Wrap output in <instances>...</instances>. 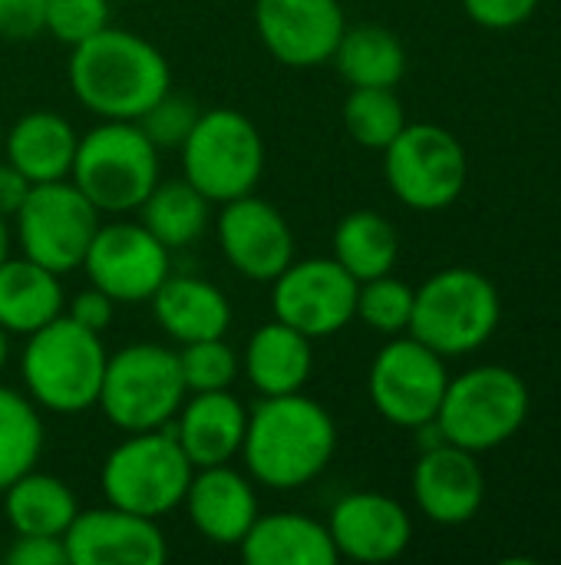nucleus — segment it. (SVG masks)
Returning <instances> with one entry per match:
<instances>
[{
	"instance_id": "f704fd0d",
	"label": "nucleus",
	"mask_w": 561,
	"mask_h": 565,
	"mask_svg": "<svg viewBox=\"0 0 561 565\" xmlns=\"http://www.w3.org/2000/svg\"><path fill=\"white\" fill-rule=\"evenodd\" d=\"M198 106H195V99H188V96H179V93H165V96H159L136 122H139V129L149 136V142L159 149V152H165V149H182V142L188 139V132H192V126L198 122Z\"/></svg>"
},
{
	"instance_id": "0eeeda50",
	"label": "nucleus",
	"mask_w": 561,
	"mask_h": 565,
	"mask_svg": "<svg viewBox=\"0 0 561 565\" xmlns=\"http://www.w3.org/2000/svg\"><path fill=\"white\" fill-rule=\"evenodd\" d=\"M188 397L179 354L165 344L139 341L109 354L96 407L126 434L169 427Z\"/></svg>"
},
{
	"instance_id": "dca6fc26",
	"label": "nucleus",
	"mask_w": 561,
	"mask_h": 565,
	"mask_svg": "<svg viewBox=\"0 0 561 565\" xmlns=\"http://www.w3.org/2000/svg\"><path fill=\"white\" fill-rule=\"evenodd\" d=\"M255 30L278 63L314 70L331 63L347 17L341 0H255Z\"/></svg>"
},
{
	"instance_id": "79ce46f5",
	"label": "nucleus",
	"mask_w": 561,
	"mask_h": 565,
	"mask_svg": "<svg viewBox=\"0 0 561 565\" xmlns=\"http://www.w3.org/2000/svg\"><path fill=\"white\" fill-rule=\"evenodd\" d=\"M10 258V228H7V218L0 215V262Z\"/></svg>"
},
{
	"instance_id": "2f4dec72",
	"label": "nucleus",
	"mask_w": 561,
	"mask_h": 565,
	"mask_svg": "<svg viewBox=\"0 0 561 565\" xmlns=\"http://www.w3.org/2000/svg\"><path fill=\"white\" fill-rule=\"evenodd\" d=\"M344 126L357 146L384 152L407 126V109L393 86H354L344 99Z\"/></svg>"
},
{
	"instance_id": "37998d69",
	"label": "nucleus",
	"mask_w": 561,
	"mask_h": 565,
	"mask_svg": "<svg viewBox=\"0 0 561 565\" xmlns=\"http://www.w3.org/2000/svg\"><path fill=\"white\" fill-rule=\"evenodd\" d=\"M7 358H10V334L0 328V371H3V364H7Z\"/></svg>"
},
{
	"instance_id": "7c9ffc66",
	"label": "nucleus",
	"mask_w": 561,
	"mask_h": 565,
	"mask_svg": "<svg viewBox=\"0 0 561 565\" xmlns=\"http://www.w3.org/2000/svg\"><path fill=\"white\" fill-rule=\"evenodd\" d=\"M40 454H43L40 407L26 394L0 384V493L17 477L33 470L40 463Z\"/></svg>"
},
{
	"instance_id": "4c0bfd02",
	"label": "nucleus",
	"mask_w": 561,
	"mask_h": 565,
	"mask_svg": "<svg viewBox=\"0 0 561 565\" xmlns=\"http://www.w3.org/2000/svg\"><path fill=\"white\" fill-rule=\"evenodd\" d=\"M46 0H0V36L23 43L43 33Z\"/></svg>"
},
{
	"instance_id": "6ab92c4d",
	"label": "nucleus",
	"mask_w": 561,
	"mask_h": 565,
	"mask_svg": "<svg viewBox=\"0 0 561 565\" xmlns=\"http://www.w3.org/2000/svg\"><path fill=\"white\" fill-rule=\"evenodd\" d=\"M410 483L420 513L440 526L470 523L486 500V477L476 454L446 440L423 447Z\"/></svg>"
},
{
	"instance_id": "2eb2a0df",
	"label": "nucleus",
	"mask_w": 561,
	"mask_h": 565,
	"mask_svg": "<svg viewBox=\"0 0 561 565\" xmlns=\"http://www.w3.org/2000/svg\"><path fill=\"white\" fill-rule=\"evenodd\" d=\"M215 232L225 262L248 281L271 285L294 262V232L288 218L255 192L222 202Z\"/></svg>"
},
{
	"instance_id": "7ed1b4c3",
	"label": "nucleus",
	"mask_w": 561,
	"mask_h": 565,
	"mask_svg": "<svg viewBox=\"0 0 561 565\" xmlns=\"http://www.w3.org/2000/svg\"><path fill=\"white\" fill-rule=\"evenodd\" d=\"M109 351L103 334L60 315L26 334L20 351V381L26 397L50 414L73 417L99 401Z\"/></svg>"
},
{
	"instance_id": "aec40b11",
	"label": "nucleus",
	"mask_w": 561,
	"mask_h": 565,
	"mask_svg": "<svg viewBox=\"0 0 561 565\" xmlns=\"http://www.w3.org/2000/svg\"><path fill=\"white\" fill-rule=\"evenodd\" d=\"M192 526L215 546H238L258 520L255 480L231 463L198 467L182 500Z\"/></svg>"
},
{
	"instance_id": "bb28decb",
	"label": "nucleus",
	"mask_w": 561,
	"mask_h": 565,
	"mask_svg": "<svg viewBox=\"0 0 561 565\" xmlns=\"http://www.w3.org/2000/svg\"><path fill=\"white\" fill-rule=\"evenodd\" d=\"M0 497H3V513H7L13 536L63 540L79 513V503L69 483L53 473H40L36 467L17 477Z\"/></svg>"
},
{
	"instance_id": "39448f33",
	"label": "nucleus",
	"mask_w": 561,
	"mask_h": 565,
	"mask_svg": "<svg viewBox=\"0 0 561 565\" xmlns=\"http://www.w3.org/2000/svg\"><path fill=\"white\" fill-rule=\"evenodd\" d=\"M499 288L476 268H443L413 291L410 331L443 358L479 351L499 328Z\"/></svg>"
},
{
	"instance_id": "a19ab883",
	"label": "nucleus",
	"mask_w": 561,
	"mask_h": 565,
	"mask_svg": "<svg viewBox=\"0 0 561 565\" xmlns=\"http://www.w3.org/2000/svg\"><path fill=\"white\" fill-rule=\"evenodd\" d=\"M26 192H30V179L0 156V215L3 218H13L20 212Z\"/></svg>"
},
{
	"instance_id": "6e6552de",
	"label": "nucleus",
	"mask_w": 561,
	"mask_h": 565,
	"mask_svg": "<svg viewBox=\"0 0 561 565\" xmlns=\"http://www.w3.org/2000/svg\"><path fill=\"white\" fill-rule=\"evenodd\" d=\"M526 417V381L503 364H483L470 367L460 377H450L433 424L446 444H456L470 454H486L513 440L522 430Z\"/></svg>"
},
{
	"instance_id": "e433bc0d",
	"label": "nucleus",
	"mask_w": 561,
	"mask_h": 565,
	"mask_svg": "<svg viewBox=\"0 0 561 565\" xmlns=\"http://www.w3.org/2000/svg\"><path fill=\"white\" fill-rule=\"evenodd\" d=\"M539 0H463L470 20L486 30H513L536 13Z\"/></svg>"
},
{
	"instance_id": "473e14b6",
	"label": "nucleus",
	"mask_w": 561,
	"mask_h": 565,
	"mask_svg": "<svg viewBox=\"0 0 561 565\" xmlns=\"http://www.w3.org/2000/svg\"><path fill=\"white\" fill-rule=\"evenodd\" d=\"M413 291L407 281L390 275L370 278L357 285V318L387 338L407 334L410 331V318H413Z\"/></svg>"
},
{
	"instance_id": "a211bd4d",
	"label": "nucleus",
	"mask_w": 561,
	"mask_h": 565,
	"mask_svg": "<svg viewBox=\"0 0 561 565\" xmlns=\"http://www.w3.org/2000/svg\"><path fill=\"white\" fill-rule=\"evenodd\" d=\"M327 530L337 556L354 563H393L413 540V520L407 507L374 490L337 500L327 516Z\"/></svg>"
},
{
	"instance_id": "393cba45",
	"label": "nucleus",
	"mask_w": 561,
	"mask_h": 565,
	"mask_svg": "<svg viewBox=\"0 0 561 565\" xmlns=\"http://www.w3.org/2000/svg\"><path fill=\"white\" fill-rule=\"evenodd\" d=\"M238 550L248 565H334L341 559L327 523L304 513H258Z\"/></svg>"
},
{
	"instance_id": "ddd939ff",
	"label": "nucleus",
	"mask_w": 561,
	"mask_h": 565,
	"mask_svg": "<svg viewBox=\"0 0 561 565\" xmlns=\"http://www.w3.org/2000/svg\"><path fill=\"white\" fill-rule=\"evenodd\" d=\"M357 278L331 258H294L271 281L274 318L294 331L317 338H334L357 318Z\"/></svg>"
},
{
	"instance_id": "b1692460",
	"label": "nucleus",
	"mask_w": 561,
	"mask_h": 565,
	"mask_svg": "<svg viewBox=\"0 0 561 565\" xmlns=\"http://www.w3.org/2000/svg\"><path fill=\"white\" fill-rule=\"evenodd\" d=\"M241 371L261 397L298 394L308 387L314 371L311 338L274 318L248 338Z\"/></svg>"
},
{
	"instance_id": "4468645a",
	"label": "nucleus",
	"mask_w": 561,
	"mask_h": 565,
	"mask_svg": "<svg viewBox=\"0 0 561 565\" xmlns=\"http://www.w3.org/2000/svg\"><path fill=\"white\" fill-rule=\"evenodd\" d=\"M83 271L89 285L106 291L116 305H139L172 275V252L142 222L116 215V222L96 228Z\"/></svg>"
},
{
	"instance_id": "f257e3e1",
	"label": "nucleus",
	"mask_w": 561,
	"mask_h": 565,
	"mask_svg": "<svg viewBox=\"0 0 561 565\" xmlns=\"http://www.w3.org/2000/svg\"><path fill=\"white\" fill-rule=\"evenodd\" d=\"M337 424L324 404L298 394L261 397L248 411V430L241 444L245 470L255 483L288 493L314 483L334 460Z\"/></svg>"
},
{
	"instance_id": "f03ea898",
	"label": "nucleus",
	"mask_w": 561,
	"mask_h": 565,
	"mask_svg": "<svg viewBox=\"0 0 561 565\" xmlns=\"http://www.w3.org/2000/svg\"><path fill=\"white\" fill-rule=\"evenodd\" d=\"M69 50V89L76 103L99 119L136 122L159 96L172 89L165 53L132 30L109 23Z\"/></svg>"
},
{
	"instance_id": "ea45409f",
	"label": "nucleus",
	"mask_w": 561,
	"mask_h": 565,
	"mask_svg": "<svg viewBox=\"0 0 561 565\" xmlns=\"http://www.w3.org/2000/svg\"><path fill=\"white\" fill-rule=\"evenodd\" d=\"M3 559L10 565H69L66 543L56 536H13Z\"/></svg>"
},
{
	"instance_id": "c85d7f7f",
	"label": "nucleus",
	"mask_w": 561,
	"mask_h": 565,
	"mask_svg": "<svg viewBox=\"0 0 561 565\" xmlns=\"http://www.w3.org/2000/svg\"><path fill=\"white\" fill-rule=\"evenodd\" d=\"M139 222L169 248H188L198 242L212 222V202L188 182V179H169L149 192V199L139 205Z\"/></svg>"
},
{
	"instance_id": "a878e982",
	"label": "nucleus",
	"mask_w": 561,
	"mask_h": 565,
	"mask_svg": "<svg viewBox=\"0 0 561 565\" xmlns=\"http://www.w3.org/2000/svg\"><path fill=\"white\" fill-rule=\"evenodd\" d=\"M66 308V295L60 275L30 262V258H3L0 262V328L7 334H33Z\"/></svg>"
},
{
	"instance_id": "1a4fd4ad",
	"label": "nucleus",
	"mask_w": 561,
	"mask_h": 565,
	"mask_svg": "<svg viewBox=\"0 0 561 565\" xmlns=\"http://www.w3.org/2000/svg\"><path fill=\"white\" fill-rule=\"evenodd\" d=\"M182 179H188L212 205L255 192L265 172V142L258 126L231 106L202 109L182 142Z\"/></svg>"
},
{
	"instance_id": "9d476101",
	"label": "nucleus",
	"mask_w": 561,
	"mask_h": 565,
	"mask_svg": "<svg viewBox=\"0 0 561 565\" xmlns=\"http://www.w3.org/2000/svg\"><path fill=\"white\" fill-rule=\"evenodd\" d=\"M103 212L69 182L30 185L20 212L13 215L20 255L50 268L53 275H69L83 268Z\"/></svg>"
},
{
	"instance_id": "423d86ee",
	"label": "nucleus",
	"mask_w": 561,
	"mask_h": 565,
	"mask_svg": "<svg viewBox=\"0 0 561 565\" xmlns=\"http://www.w3.org/2000/svg\"><path fill=\"white\" fill-rule=\"evenodd\" d=\"M192 460L182 454L172 427L129 434L116 444L99 470V490L109 507L162 520L175 513L192 483Z\"/></svg>"
},
{
	"instance_id": "412c9836",
	"label": "nucleus",
	"mask_w": 561,
	"mask_h": 565,
	"mask_svg": "<svg viewBox=\"0 0 561 565\" xmlns=\"http://www.w3.org/2000/svg\"><path fill=\"white\" fill-rule=\"evenodd\" d=\"M169 427L195 470L218 467V463H231L241 454L245 430H248V407L231 391L188 394Z\"/></svg>"
},
{
	"instance_id": "cd10ccee",
	"label": "nucleus",
	"mask_w": 561,
	"mask_h": 565,
	"mask_svg": "<svg viewBox=\"0 0 561 565\" xmlns=\"http://www.w3.org/2000/svg\"><path fill=\"white\" fill-rule=\"evenodd\" d=\"M331 63L350 86H397L407 73V50L387 26H347Z\"/></svg>"
},
{
	"instance_id": "58836bf2",
	"label": "nucleus",
	"mask_w": 561,
	"mask_h": 565,
	"mask_svg": "<svg viewBox=\"0 0 561 565\" xmlns=\"http://www.w3.org/2000/svg\"><path fill=\"white\" fill-rule=\"evenodd\" d=\"M63 315L66 318H73L76 324H83V328H89V331H96V334H103L109 324H112V315H116V301L106 295V291H99L96 285H89V288H83V291H76L69 301H66V308H63Z\"/></svg>"
},
{
	"instance_id": "f3484780",
	"label": "nucleus",
	"mask_w": 561,
	"mask_h": 565,
	"mask_svg": "<svg viewBox=\"0 0 561 565\" xmlns=\"http://www.w3.org/2000/svg\"><path fill=\"white\" fill-rule=\"evenodd\" d=\"M63 543L69 565H162L169 559L159 520L109 503L79 510Z\"/></svg>"
},
{
	"instance_id": "20e7f679",
	"label": "nucleus",
	"mask_w": 561,
	"mask_h": 565,
	"mask_svg": "<svg viewBox=\"0 0 561 565\" xmlns=\"http://www.w3.org/2000/svg\"><path fill=\"white\" fill-rule=\"evenodd\" d=\"M159 149L132 119H99L79 136L69 182L103 212L129 215L159 185Z\"/></svg>"
},
{
	"instance_id": "c9c22d12",
	"label": "nucleus",
	"mask_w": 561,
	"mask_h": 565,
	"mask_svg": "<svg viewBox=\"0 0 561 565\" xmlns=\"http://www.w3.org/2000/svg\"><path fill=\"white\" fill-rule=\"evenodd\" d=\"M109 0H46L43 33H53L60 43L76 46L109 26Z\"/></svg>"
},
{
	"instance_id": "72a5a7b5",
	"label": "nucleus",
	"mask_w": 561,
	"mask_h": 565,
	"mask_svg": "<svg viewBox=\"0 0 561 565\" xmlns=\"http://www.w3.org/2000/svg\"><path fill=\"white\" fill-rule=\"evenodd\" d=\"M179 367L188 394H205V391H231V384L241 374V354L225 341V338H205L182 344Z\"/></svg>"
},
{
	"instance_id": "f8f14e48",
	"label": "nucleus",
	"mask_w": 561,
	"mask_h": 565,
	"mask_svg": "<svg viewBox=\"0 0 561 565\" xmlns=\"http://www.w3.org/2000/svg\"><path fill=\"white\" fill-rule=\"evenodd\" d=\"M446 384V358L417 341L413 334L390 338L377 351L367 377V391L377 414L393 427L407 430H420L436 420Z\"/></svg>"
},
{
	"instance_id": "4be33fe9",
	"label": "nucleus",
	"mask_w": 561,
	"mask_h": 565,
	"mask_svg": "<svg viewBox=\"0 0 561 565\" xmlns=\"http://www.w3.org/2000/svg\"><path fill=\"white\" fill-rule=\"evenodd\" d=\"M149 305L159 328L179 344L225 338L231 328L228 295L198 275H169L149 298Z\"/></svg>"
},
{
	"instance_id": "c756f323",
	"label": "nucleus",
	"mask_w": 561,
	"mask_h": 565,
	"mask_svg": "<svg viewBox=\"0 0 561 565\" xmlns=\"http://www.w3.org/2000/svg\"><path fill=\"white\" fill-rule=\"evenodd\" d=\"M334 258L357 281L390 275L400 258V235L380 212L357 209L334 228Z\"/></svg>"
},
{
	"instance_id": "c03bdc74",
	"label": "nucleus",
	"mask_w": 561,
	"mask_h": 565,
	"mask_svg": "<svg viewBox=\"0 0 561 565\" xmlns=\"http://www.w3.org/2000/svg\"><path fill=\"white\" fill-rule=\"evenodd\" d=\"M0 156H3V122H0Z\"/></svg>"
},
{
	"instance_id": "9b49d317",
	"label": "nucleus",
	"mask_w": 561,
	"mask_h": 565,
	"mask_svg": "<svg viewBox=\"0 0 561 565\" xmlns=\"http://www.w3.org/2000/svg\"><path fill=\"white\" fill-rule=\"evenodd\" d=\"M466 149L436 122H407L384 149V175L390 192L417 212H440L466 189Z\"/></svg>"
},
{
	"instance_id": "5701e85b",
	"label": "nucleus",
	"mask_w": 561,
	"mask_h": 565,
	"mask_svg": "<svg viewBox=\"0 0 561 565\" xmlns=\"http://www.w3.org/2000/svg\"><path fill=\"white\" fill-rule=\"evenodd\" d=\"M79 132L53 109H30L3 132V159L17 166L30 185L69 179Z\"/></svg>"
}]
</instances>
